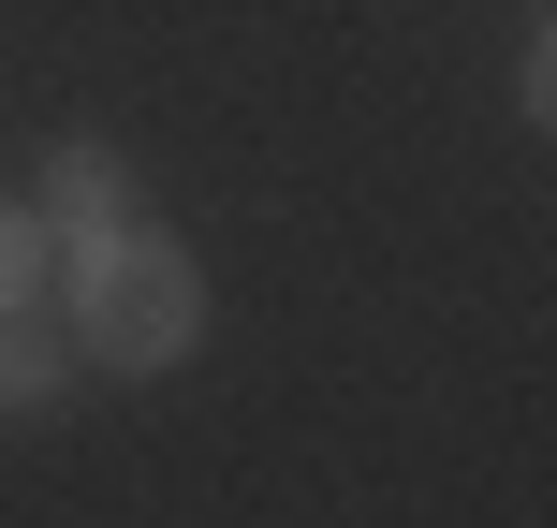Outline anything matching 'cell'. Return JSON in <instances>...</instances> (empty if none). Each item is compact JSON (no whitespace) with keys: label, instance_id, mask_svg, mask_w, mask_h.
I'll list each match as a JSON object with an SVG mask.
<instances>
[{"label":"cell","instance_id":"6da1fadb","mask_svg":"<svg viewBox=\"0 0 557 528\" xmlns=\"http://www.w3.org/2000/svg\"><path fill=\"white\" fill-rule=\"evenodd\" d=\"M59 323H74V367L162 382L206 337V265L162 221H88V235H59Z\"/></svg>","mask_w":557,"mask_h":528},{"label":"cell","instance_id":"277c9868","mask_svg":"<svg viewBox=\"0 0 557 528\" xmlns=\"http://www.w3.org/2000/svg\"><path fill=\"white\" fill-rule=\"evenodd\" d=\"M45 279H59V235L29 221V206H0V308H29Z\"/></svg>","mask_w":557,"mask_h":528},{"label":"cell","instance_id":"3957f363","mask_svg":"<svg viewBox=\"0 0 557 528\" xmlns=\"http://www.w3.org/2000/svg\"><path fill=\"white\" fill-rule=\"evenodd\" d=\"M59 396H74V337L0 308V412H59Z\"/></svg>","mask_w":557,"mask_h":528},{"label":"cell","instance_id":"7a4b0ae2","mask_svg":"<svg viewBox=\"0 0 557 528\" xmlns=\"http://www.w3.org/2000/svg\"><path fill=\"white\" fill-rule=\"evenodd\" d=\"M133 162H117V147L103 133H59L45 147V176H29V221H45V235H88V221H133Z\"/></svg>","mask_w":557,"mask_h":528}]
</instances>
